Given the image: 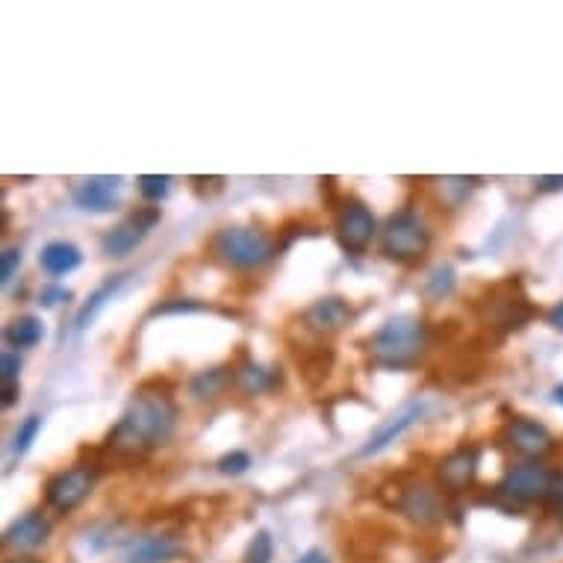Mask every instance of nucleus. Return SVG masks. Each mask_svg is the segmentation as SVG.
<instances>
[{
  "instance_id": "f257e3e1",
  "label": "nucleus",
  "mask_w": 563,
  "mask_h": 563,
  "mask_svg": "<svg viewBox=\"0 0 563 563\" xmlns=\"http://www.w3.org/2000/svg\"><path fill=\"white\" fill-rule=\"evenodd\" d=\"M177 425V404L160 389H139L122 420L110 434V446L122 454L157 449L172 440Z\"/></svg>"
},
{
  "instance_id": "f03ea898",
  "label": "nucleus",
  "mask_w": 563,
  "mask_h": 563,
  "mask_svg": "<svg viewBox=\"0 0 563 563\" xmlns=\"http://www.w3.org/2000/svg\"><path fill=\"white\" fill-rule=\"evenodd\" d=\"M428 346V330L425 322L410 313L387 318L375 334L370 337V354L375 363L387 370H404L413 366L422 358V351Z\"/></svg>"
},
{
  "instance_id": "7ed1b4c3",
  "label": "nucleus",
  "mask_w": 563,
  "mask_h": 563,
  "mask_svg": "<svg viewBox=\"0 0 563 563\" xmlns=\"http://www.w3.org/2000/svg\"><path fill=\"white\" fill-rule=\"evenodd\" d=\"M213 254L236 272H254L272 263L275 242L257 227H225L215 234Z\"/></svg>"
},
{
  "instance_id": "20e7f679",
  "label": "nucleus",
  "mask_w": 563,
  "mask_h": 563,
  "mask_svg": "<svg viewBox=\"0 0 563 563\" xmlns=\"http://www.w3.org/2000/svg\"><path fill=\"white\" fill-rule=\"evenodd\" d=\"M502 496L520 504H563V472L543 463H523L504 475Z\"/></svg>"
},
{
  "instance_id": "39448f33",
  "label": "nucleus",
  "mask_w": 563,
  "mask_h": 563,
  "mask_svg": "<svg viewBox=\"0 0 563 563\" xmlns=\"http://www.w3.org/2000/svg\"><path fill=\"white\" fill-rule=\"evenodd\" d=\"M430 248V230L422 222L420 213L413 210H401V213L389 215L387 225L380 230V251L392 263H420L422 257L428 254Z\"/></svg>"
},
{
  "instance_id": "423d86ee",
  "label": "nucleus",
  "mask_w": 563,
  "mask_h": 563,
  "mask_svg": "<svg viewBox=\"0 0 563 563\" xmlns=\"http://www.w3.org/2000/svg\"><path fill=\"white\" fill-rule=\"evenodd\" d=\"M95 481H98V472L86 463H77L72 470H62L53 475L48 487H45V499H48V508H53L57 513H72L77 511L89 492L95 490Z\"/></svg>"
},
{
  "instance_id": "0eeeda50",
  "label": "nucleus",
  "mask_w": 563,
  "mask_h": 563,
  "mask_svg": "<svg viewBox=\"0 0 563 563\" xmlns=\"http://www.w3.org/2000/svg\"><path fill=\"white\" fill-rule=\"evenodd\" d=\"M160 225V207H139L136 213L122 218L113 230H107L101 239V251L107 257H127L142 246L145 236Z\"/></svg>"
},
{
  "instance_id": "6e6552de",
  "label": "nucleus",
  "mask_w": 563,
  "mask_h": 563,
  "mask_svg": "<svg viewBox=\"0 0 563 563\" xmlns=\"http://www.w3.org/2000/svg\"><path fill=\"white\" fill-rule=\"evenodd\" d=\"M375 234H378V222H375L370 207L360 204V201L342 204L337 215V239L342 251H349L354 257L363 254L372 246Z\"/></svg>"
},
{
  "instance_id": "1a4fd4ad",
  "label": "nucleus",
  "mask_w": 563,
  "mask_h": 563,
  "mask_svg": "<svg viewBox=\"0 0 563 563\" xmlns=\"http://www.w3.org/2000/svg\"><path fill=\"white\" fill-rule=\"evenodd\" d=\"M124 177L118 175H95L86 177L74 186L72 201L86 213H113L115 207L122 204Z\"/></svg>"
},
{
  "instance_id": "9d476101",
  "label": "nucleus",
  "mask_w": 563,
  "mask_h": 563,
  "mask_svg": "<svg viewBox=\"0 0 563 563\" xmlns=\"http://www.w3.org/2000/svg\"><path fill=\"white\" fill-rule=\"evenodd\" d=\"M422 416H425V401H410V404H404L392 420L384 422V425L372 434L370 442L358 451V458H372V454H380L384 449H389V446L396 440H401L413 425H420Z\"/></svg>"
},
{
  "instance_id": "9b49d317",
  "label": "nucleus",
  "mask_w": 563,
  "mask_h": 563,
  "mask_svg": "<svg viewBox=\"0 0 563 563\" xmlns=\"http://www.w3.org/2000/svg\"><path fill=\"white\" fill-rule=\"evenodd\" d=\"M184 552L186 546L177 540L175 534H148L142 540H136L118 563H168Z\"/></svg>"
},
{
  "instance_id": "f8f14e48",
  "label": "nucleus",
  "mask_w": 563,
  "mask_h": 563,
  "mask_svg": "<svg viewBox=\"0 0 563 563\" xmlns=\"http://www.w3.org/2000/svg\"><path fill=\"white\" fill-rule=\"evenodd\" d=\"M399 508L410 523L416 525H437L442 520L440 492L430 490L425 484H413V487H408V490L401 492Z\"/></svg>"
},
{
  "instance_id": "ddd939ff",
  "label": "nucleus",
  "mask_w": 563,
  "mask_h": 563,
  "mask_svg": "<svg viewBox=\"0 0 563 563\" xmlns=\"http://www.w3.org/2000/svg\"><path fill=\"white\" fill-rule=\"evenodd\" d=\"M48 537H51V523L45 520V513L30 511L3 531V546L30 552V549H39V546L48 543Z\"/></svg>"
},
{
  "instance_id": "4468645a",
  "label": "nucleus",
  "mask_w": 563,
  "mask_h": 563,
  "mask_svg": "<svg viewBox=\"0 0 563 563\" xmlns=\"http://www.w3.org/2000/svg\"><path fill=\"white\" fill-rule=\"evenodd\" d=\"M354 318V310L346 298H318L304 313L308 328L318 330V334H337Z\"/></svg>"
},
{
  "instance_id": "2eb2a0df",
  "label": "nucleus",
  "mask_w": 563,
  "mask_h": 563,
  "mask_svg": "<svg viewBox=\"0 0 563 563\" xmlns=\"http://www.w3.org/2000/svg\"><path fill=\"white\" fill-rule=\"evenodd\" d=\"M475 475H478V451L475 449L451 451L449 458L440 463V484L449 492L470 490Z\"/></svg>"
},
{
  "instance_id": "dca6fc26",
  "label": "nucleus",
  "mask_w": 563,
  "mask_h": 563,
  "mask_svg": "<svg viewBox=\"0 0 563 563\" xmlns=\"http://www.w3.org/2000/svg\"><path fill=\"white\" fill-rule=\"evenodd\" d=\"M508 442L525 458H540L552 449V434L537 420H513L508 428Z\"/></svg>"
},
{
  "instance_id": "f3484780",
  "label": "nucleus",
  "mask_w": 563,
  "mask_h": 563,
  "mask_svg": "<svg viewBox=\"0 0 563 563\" xmlns=\"http://www.w3.org/2000/svg\"><path fill=\"white\" fill-rule=\"evenodd\" d=\"M80 263H83L80 248L74 246V242H65V239H53V242H48V246L41 248V254H39V266L51 277L72 275L74 268L80 266Z\"/></svg>"
},
{
  "instance_id": "a211bd4d",
  "label": "nucleus",
  "mask_w": 563,
  "mask_h": 563,
  "mask_svg": "<svg viewBox=\"0 0 563 563\" xmlns=\"http://www.w3.org/2000/svg\"><path fill=\"white\" fill-rule=\"evenodd\" d=\"M122 284H124V275H115L113 280H107L103 287L95 289L92 298H89V301L83 304V310H80V313H77V318H74V330H86V328H89V325H92V322H95V316H98V313H101V310L107 308V301H113V296H115V292H118V289H122Z\"/></svg>"
},
{
  "instance_id": "6ab92c4d",
  "label": "nucleus",
  "mask_w": 563,
  "mask_h": 563,
  "mask_svg": "<svg viewBox=\"0 0 563 563\" xmlns=\"http://www.w3.org/2000/svg\"><path fill=\"white\" fill-rule=\"evenodd\" d=\"M3 337H7L12 349H33L45 339V325H41L39 316H21L12 322Z\"/></svg>"
},
{
  "instance_id": "aec40b11",
  "label": "nucleus",
  "mask_w": 563,
  "mask_h": 563,
  "mask_svg": "<svg viewBox=\"0 0 563 563\" xmlns=\"http://www.w3.org/2000/svg\"><path fill=\"white\" fill-rule=\"evenodd\" d=\"M230 384V370H210V372H201V375H195L192 378V396L195 399H215V396H222Z\"/></svg>"
},
{
  "instance_id": "412c9836",
  "label": "nucleus",
  "mask_w": 563,
  "mask_h": 563,
  "mask_svg": "<svg viewBox=\"0 0 563 563\" xmlns=\"http://www.w3.org/2000/svg\"><path fill=\"white\" fill-rule=\"evenodd\" d=\"M440 184V195L442 201L449 207H461L466 198H470L475 189H478V177H442V180H437Z\"/></svg>"
},
{
  "instance_id": "4be33fe9",
  "label": "nucleus",
  "mask_w": 563,
  "mask_h": 563,
  "mask_svg": "<svg viewBox=\"0 0 563 563\" xmlns=\"http://www.w3.org/2000/svg\"><path fill=\"white\" fill-rule=\"evenodd\" d=\"M275 561V540L268 531H257L246 549L242 563H272Z\"/></svg>"
},
{
  "instance_id": "5701e85b",
  "label": "nucleus",
  "mask_w": 563,
  "mask_h": 563,
  "mask_svg": "<svg viewBox=\"0 0 563 563\" xmlns=\"http://www.w3.org/2000/svg\"><path fill=\"white\" fill-rule=\"evenodd\" d=\"M41 430V416L39 413H30L27 420L21 422L18 430H15V442H12V451L15 454H27V451L33 449V442H36V437H39Z\"/></svg>"
},
{
  "instance_id": "b1692460",
  "label": "nucleus",
  "mask_w": 563,
  "mask_h": 563,
  "mask_svg": "<svg viewBox=\"0 0 563 563\" xmlns=\"http://www.w3.org/2000/svg\"><path fill=\"white\" fill-rule=\"evenodd\" d=\"M454 289V268L451 266H437L430 272V277L425 280V292H428L434 301H442Z\"/></svg>"
},
{
  "instance_id": "393cba45",
  "label": "nucleus",
  "mask_w": 563,
  "mask_h": 563,
  "mask_svg": "<svg viewBox=\"0 0 563 563\" xmlns=\"http://www.w3.org/2000/svg\"><path fill=\"white\" fill-rule=\"evenodd\" d=\"M236 378H239V384H242L246 392H263V389H268L275 384V378H272L268 372L260 370V366H254V363H246L242 370L236 372Z\"/></svg>"
},
{
  "instance_id": "a878e982",
  "label": "nucleus",
  "mask_w": 563,
  "mask_h": 563,
  "mask_svg": "<svg viewBox=\"0 0 563 563\" xmlns=\"http://www.w3.org/2000/svg\"><path fill=\"white\" fill-rule=\"evenodd\" d=\"M172 189V177L168 175H142L139 177V192L148 198V201H163L165 195Z\"/></svg>"
},
{
  "instance_id": "bb28decb",
  "label": "nucleus",
  "mask_w": 563,
  "mask_h": 563,
  "mask_svg": "<svg viewBox=\"0 0 563 563\" xmlns=\"http://www.w3.org/2000/svg\"><path fill=\"white\" fill-rule=\"evenodd\" d=\"M215 466H218V472H222V475H246L248 466H251V454H248V451H242V449L227 451L225 458L215 463Z\"/></svg>"
},
{
  "instance_id": "cd10ccee",
  "label": "nucleus",
  "mask_w": 563,
  "mask_h": 563,
  "mask_svg": "<svg viewBox=\"0 0 563 563\" xmlns=\"http://www.w3.org/2000/svg\"><path fill=\"white\" fill-rule=\"evenodd\" d=\"M18 370H21L18 354H15V351H3V358H0V378H3V387H15Z\"/></svg>"
},
{
  "instance_id": "c85d7f7f",
  "label": "nucleus",
  "mask_w": 563,
  "mask_h": 563,
  "mask_svg": "<svg viewBox=\"0 0 563 563\" xmlns=\"http://www.w3.org/2000/svg\"><path fill=\"white\" fill-rule=\"evenodd\" d=\"M21 266V251L18 248H7L3 254H0V284L7 287L12 280V275L18 272Z\"/></svg>"
},
{
  "instance_id": "c756f323",
  "label": "nucleus",
  "mask_w": 563,
  "mask_h": 563,
  "mask_svg": "<svg viewBox=\"0 0 563 563\" xmlns=\"http://www.w3.org/2000/svg\"><path fill=\"white\" fill-rule=\"evenodd\" d=\"M65 301H72V289L65 287H45L39 292V304L41 308H60V304H65Z\"/></svg>"
},
{
  "instance_id": "7c9ffc66",
  "label": "nucleus",
  "mask_w": 563,
  "mask_h": 563,
  "mask_svg": "<svg viewBox=\"0 0 563 563\" xmlns=\"http://www.w3.org/2000/svg\"><path fill=\"white\" fill-rule=\"evenodd\" d=\"M537 189L540 192H563V175L537 177Z\"/></svg>"
},
{
  "instance_id": "2f4dec72",
  "label": "nucleus",
  "mask_w": 563,
  "mask_h": 563,
  "mask_svg": "<svg viewBox=\"0 0 563 563\" xmlns=\"http://www.w3.org/2000/svg\"><path fill=\"white\" fill-rule=\"evenodd\" d=\"M296 563H330V558L322 549H308Z\"/></svg>"
},
{
  "instance_id": "473e14b6",
  "label": "nucleus",
  "mask_w": 563,
  "mask_h": 563,
  "mask_svg": "<svg viewBox=\"0 0 563 563\" xmlns=\"http://www.w3.org/2000/svg\"><path fill=\"white\" fill-rule=\"evenodd\" d=\"M549 325L563 334V301H561V304H554L552 313H549Z\"/></svg>"
},
{
  "instance_id": "72a5a7b5",
  "label": "nucleus",
  "mask_w": 563,
  "mask_h": 563,
  "mask_svg": "<svg viewBox=\"0 0 563 563\" xmlns=\"http://www.w3.org/2000/svg\"><path fill=\"white\" fill-rule=\"evenodd\" d=\"M172 310H198V304H192V301H177V304H165L157 313H172Z\"/></svg>"
},
{
  "instance_id": "f704fd0d",
  "label": "nucleus",
  "mask_w": 563,
  "mask_h": 563,
  "mask_svg": "<svg viewBox=\"0 0 563 563\" xmlns=\"http://www.w3.org/2000/svg\"><path fill=\"white\" fill-rule=\"evenodd\" d=\"M552 399H554V404H561L563 408V384H558V387L552 389Z\"/></svg>"
},
{
  "instance_id": "c9c22d12",
  "label": "nucleus",
  "mask_w": 563,
  "mask_h": 563,
  "mask_svg": "<svg viewBox=\"0 0 563 563\" xmlns=\"http://www.w3.org/2000/svg\"><path fill=\"white\" fill-rule=\"evenodd\" d=\"M7 563H39V561H33V558H15V561H7Z\"/></svg>"
}]
</instances>
